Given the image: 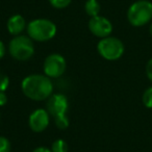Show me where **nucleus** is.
<instances>
[{"mask_svg": "<svg viewBox=\"0 0 152 152\" xmlns=\"http://www.w3.org/2000/svg\"><path fill=\"white\" fill-rule=\"evenodd\" d=\"M21 89L27 98L34 101L46 100L52 95L53 85L48 76L32 74L22 80Z\"/></svg>", "mask_w": 152, "mask_h": 152, "instance_id": "f257e3e1", "label": "nucleus"}, {"mask_svg": "<svg viewBox=\"0 0 152 152\" xmlns=\"http://www.w3.org/2000/svg\"><path fill=\"white\" fill-rule=\"evenodd\" d=\"M27 34L31 40L46 42L56 34V25L48 19H36L27 25Z\"/></svg>", "mask_w": 152, "mask_h": 152, "instance_id": "f03ea898", "label": "nucleus"}, {"mask_svg": "<svg viewBox=\"0 0 152 152\" xmlns=\"http://www.w3.org/2000/svg\"><path fill=\"white\" fill-rule=\"evenodd\" d=\"M127 19L129 23L135 27L146 25L152 19V3L148 0L135 1L129 7Z\"/></svg>", "mask_w": 152, "mask_h": 152, "instance_id": "7ed1b4c3", "label": "nucleus"}, {"mask_svg": "<svg viewBox=\"0 0 152 152\" xmlns=\"http://www.w3.org/2000/svg\"><path fill=\"white\" fill-rule=\"evenodd\" d=\"M9 52L15 59L20 61H28L34 53L32 40L27 36H16L10 42Z\"/></svg>", "mask_w": 152, "mask_h": 152, "instance_id": "20e7f679", "label": "nucleus"}, {"mask_svg": "<svg viewBox=\"0 0 152 152\" xmlns=\"http://www.w3.org/2000/svg\"><path fill=\"white\" fill-rule=\"evenodd\" d=\"M124 44L122 41L114 37L101 39L97 45V50L99 54L107 61H117L124 53Z\"/></svg>", "mask_w": 152, "mask_h": 152, "instance_id": "39448f33", "label": "nucleus"}, {"mask_svg": "<svg viewBox=\"0 0 152 152\" xmlns=\"http://www.w3.org/2000/svg\"><path fill=\"white\" fill-rule=\"evenodd\" d=\"M67 63L63 55L52 53L45 58L44 61V73L49 78L61 77L66 71Z\"/></svg>", "mask_w": 152, "mask_h": 152, "instance_id": "423d86ee", "label": "nucleus"}, {"mask_svg": "<svg viewBox=\"0 0 152 152\" xmlns=\"http://www.w3.org/2000/svg\"><path fill=\"white\" fill-rule=\"evenodd\" d=\"M68 99L63 94H53L48 98L46 107L47 112L53 118L66 116V113L68 110Z\"/></svg>", "mask_w": 152, "mask_h": 152, "instance_id": "0eeeda50", "label": "nucleus"}, {"mask_svg": "<svg viewBox=\"0 0 152 152\" xmlns=\"http://www.w3.org/2000/svg\"><path fill=\"white\" fill-rule=\"evenodd\" d=\"M89 29L95 37L98 38H107L113 31V24L107 18L102 16H96L90 19Z\"/></svg>", "mask_w": 152, "mask_h": 152, "instance_id": "6e6552de", "label": "nucleus"}, {"mask_svg": "<svg viewBox=\"0 0 152 152\" xmlns=\"http://www.w3.org/2000/svg\"><path fill=\"white\" fill-rule=\"evenodd\" d=\"M29 128L34 132H42L49 125V113L47 110L38 108L32 112L28 120Z\"/></svg>", "mask_w": 152, "mask_h": 152, "instance_id": "1a4fd4ad", "label": "nucleus"}, {"mask_svg": "<svg viewBox=\"0 0 152 152\" xmlns=\"http://www.w3.org/2000/svg\"><path fill=\"white\" fill-rule=\"evenodd\" d=\"M7 31L12 34V36H20L22 32L24 31L26 27V22L25 19L22 17L21 15L17 14V15L12 16L7 21Z\"/></svg>", "mask_w": 152, "mask_h": 152, "instance_id": "9d476101", "label": "nucleus"}, {"mask_svg": "<svg viewBox=\"0 0 152 152\" xmlns=\"http://www.w3.org/2000/svg\"><path fill=\"white\" fill-rule=\"evenodd\" d=\"M86 13L90 16L91 18L99 16L100 12V4L97 0H87V2L85 4Z\"/></svg>", "mask_w": 152, "mask_h": 152, "instance_id": "9b49d317", "label": "nucleus"}, {"mask_svg": "<svg viewBox=\"0 0 152 152\" xmlns=\"http://www.w3.org/2000/svg\"><path fill=\"white\" fill-rule=\"evenodd\" d=\"M51 151L52 152H68V145L64 140L58 139L54 141L51 146Z\"/></svg>", "mask_w": 152, "mask_h": 152, "instance_id": "f8f14e48", "label": "nucleus"}, {"mask_svg": "<svg viewBox=\"0 0 152 152\" xmlns=\"http://www.w3.org/2000/svg\"><path fill=\"white\" fill-rule=\"evenodd\" d=\"M143 103L146 107L148 108H152V87H149L143 94Z\"/></svg>", "mask_w": 152, "mask_h": 152, "instance_id": "ddd939ff", "label": "nucleus"}, {"mask_svg": "<svg viewBox=\"0 0 152 152\" xmlns=\"http://www.w3.org/2000/svg\"><path fill=\"white\" fill-rule=\"evenodd\" d=\"M10 86V78L9 76L0 70V92H5V90L9 88Z\"/></svg>", "mask_w": 152, "mask_h": 152, "instance_id": "4468645a", "label": "nucleus"}, {"mask_svg": "<svg viewBox=\"0 0 152 152\" xmlns=\"http://www.w3.org/2000/svg\"><path fill=\"white\" fill-rule=\"evenodd\" d=\"M72 0H49L50 4L57 10H61L67 7L71 3Z\"/></svg>", "mask_w": 152, "mask_h": 152, "instance_id": "2eb2a0df", "label": "nucleus"}, {"mask_svg": "<svg viewBox=\"0 0 152 152\" xmlns=\"http://www.w3.org/2000/svg\"><path fill=\"white\" fill-rule=\"evenodd\" d=\"M54 121H55L56 126L58 127L59 129H66L68 126H69V119H68L67 115H66V116L54 118Z\"/></svg>", "mask_w": 152, "mask_h": 152, "instance_id": "dca6fc26", "label": "nucleus"}, {"mask_svg": "<svg viewBox=\"0 0 152 152\" xmlns=\"http://www.w3.org/2000/svg\"><path fill=\"white\" fill-rule=\"evenodd\" d=\"M0 152H11V143L4 137H0Z\"/></svg>", "mask_w": 152, "mask_h": 152, "instance_id": "f3484780", "label": "nucleus"}, {"mask_svg": "<svg viewBox=\"0 0 152 152\" xmlns=\"http://www.w3.org/2000/svg\"><path fill=\"white\" fill-rule=\"evenodd\" d=\"M146 74H147L148 78L152 81V58H150L146 65Z\"/></svg>", "mask_w": 152, "mask_h": 152, "instance_id": "a211bd4d", "label": "nucleus"}, {"mask_svg": "<svg viewBox=\"0 0 152 152\" xmlns=\"http://www.w3.org/2000/svg\"><path fill=\"white\" fill-rule=\"evenodd\" d=\"M7 102V96L4 92H0V106L5 105Z\"/></svg>", "mask_w": 152, "mask_h": 152, "instance_id": "6ab92c4d", "label": "nucleus"}, {"mask_svg": "<svg viewBox=\"0 0 152 152\" xmlns=\"http://www.w3.org/2000/svg\"><path fill=\"white\" fill-rule=\"evenodd\" d=\"M5 54V46L2 41H0V59L2 58Z\"/></svg>", "mask_w": 152, "mask_h": 152, "instance_id": "aec40b11", "label": "nucleus"}, {"mask_svg": "<svg viewBox=\"0 0 152 152\" xmlns=\"http://www.w3.org/2000/svg\"><path fill=\"white\" fill-rule=\"evenodd\" d=\"M32 152H52V151H51V149H49L47 147H38Z\"/></svg>", "mask_w": 152, "mask_h": 152, "instance_id": "412c9836", "label": "nucleus"}, {"mask_svg": "<svg viewBox=\"0 0 152 152\" xmlns=\"http://www.w3.org/2000/svg\"><path fill=\"white\" fill-rule=\"evenodd\" d=\"M149 32H150V34L152 36V23H151V25H150V27H149Z\"/></svg>", "mask_w": 152, "mask_h": 152, "instance_id": "4be33fe9", "label": "nucleus"}]
</instances>
